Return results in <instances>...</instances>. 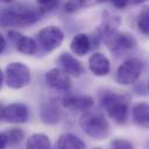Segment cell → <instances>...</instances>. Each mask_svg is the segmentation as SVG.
I'll return each mask as SVG.
<instances>
[{"instance_id": "cell-10", "label": "cell", "mask_w": 149, "mask_h": 149, "mask_svg": "<svg viewBox=\"0 0 149 149\" xmlns=\"http://www.w3.org/2000/svg\"><path fill=\"white\" fill-rule=\"evenodd\" d=\"M93 99L90 95H80V94H71L66 95L62 99V105L64 108L74 112H86L93 107Z\"/></svg>"}, {"instance_id": "cell-1", "label": "cell", "mask_w": 149, "mask_h": 149, "mask_svg": "<svg viewBox=\"0 0 149 149\" xmlns=\"http://www.w3.org/2000/svg\"><path fill=\"white\" fill-rule=\"evenodd\" d=\"M129 102V95L116 92H105L100 97L101 107L107 115L119 125H125L128 120Z\"/></svg>"}, {"instance_id": "cell-11", "label": "cell", "mask_w": 149, "mask_h": 149, "mask_svg": "<svg viewBox=\"0 0 149 149\" xmlns=\"http://www.w3.org/2000/svg\"><path fill=\"white\" fill-rule=\"evenodd\" d=\"M8 37L9 40H12L15 43V47L17 49V51H20L21 54L24 55H33L36 52L37 50V44L36 42L28 36H24L22 34H20L19 31L15 30H9L8 31Z\"/></svg>"}, {"instance_id": "cell-28", "label": "cell", "mask_w": 149, "mask_h": 149, "mask_svg": "<svg viewBox=\"0 0 149 149\" xmlns=\"http://www.w3.org/2000/svg\"><path fill=\"white\" fill-rule=\"evenodd\" d=\"M99 2H106V1H111V0H98Z\"/></svg>"}, {"instance_id": "cell-18", "label": "cell", "mask_w": 149, "mask_h": 149, "mask_svg": "<svg viewBox=\"0 0 149 149\" xmlns=\"http://www.w3.org/2000/svg\"><path fill=\"white\" fill-rule=\"evenodd\" d=\"M50 147H51V142L49 136L42 133H36L30 135L26 142V148L29 149H49Z\"/></svg>"}, {"instance_id": "cell-8", "label": "cell", "mask_w": 149, "mask_h": 149, "mask_svg": "<svg viewBox=\"0 0 149 149\" xmlns=\"http://www.w3.org/2000/svg\"><path fill=\"white\" fill-rule=\"evenodd\" d=\"M45 83L49 87L56 90V91H63L66 92L71 87V78L70 74L64 71L62 68H54L49 70L44 76Z\"/></svg>"}, {"instance_id": "cell-26", "label": "cell", "mask_w": 149, "mask_h": 149, "mask_svg": "<svg viewBox=\"0 0 149 149\" xmlns=\"http://www.w3.org/2000/svg\"><path fill=\"white\" fill-rule=\"evenodd\" d=\"M132 3H135V5H137V3H142V2H146V1H148V0H129Z\"/></svg>"}, {"instance_id": "cell-9", "label": "cell", "mask_w": 149, "mask_h": 149, "mask_svg": "<svg viewBox=\"0 0 149 149\" xmlns=\"http://www.w3.org/2000/svg\"><path fill=\"white\" fill-rule=\"evenodd\" d=\"M107 48L113 52L130 50L136 47V40L129 33H114L106 40H104Z\"/></svg>"}, {"instance_id": "cell-29", "label": "cell", "mask_w": 149, "mask_h": 149, "mask_svg": "<svg viewBox=\"0 0 149 149\" xmlns=\"http://www.w3.org/2000/svg\"><path fill=\"white\" fill-rule=\"evenodd\" d=\"M148 88H149V81H148Z\"/></svg>"}, {"instance_id": "cell-23", "label": "cell", "mask_w": 149, "mask_h": 149, "mask_svg": "<svg viewBox=\"0 0 149 149\" xmlns=\"http://www.w3.org/2000/svg\"><path fill=\"white\" fill-rule=\"evenodd\" d=\"M111 147L114 148V149H132L134 148L133 144L127 141V140H123V139H115L111 142Z\"/></svg>"}, {"instance_id": "cell-3", "label": "cell", "mask_w": 149, "mask_h": 149, "mask_svg": "<svg viewBox=\"0 0 149 149\" xmlns=\"http://www.w3.org/2000/svg\"><path fill=\"white\" fill-rule=\"evenodd\" d=\"M79 126L85 134L95 140H105L111 134V127L100 111L88 109L79 118Z\"/></svg>"}, {"instance_id": "cell-6", "label": "cell", "mask_w": 149, "mask_h": 149, "mask_svg": "<svg viewBox=\"0 0 149 149\" xmlns=\"http://www.w3.org/2000/svg\"><path fill=\"white\" fill-rule=\"evenodd\" d=\"M40 45L48 52L59 48L64 41V33L56 26H48L41 29L37 34Z\"/></svg>"}, {"instance_id": "cell-24", "label": "cell", "mask_w": 149, "mask_h": 149, "mask_svg": "<svg viewBox=\"0 0 149 149\" xmlns=\"http://www.w3.org/2000/svg\"><path fill=\"white\" fill-rule=\"evenodd\" d=\"M111 1H112V3H113L116 8H119V9L125 8V7L128 5V2H129V0H111Z\"/></svg>"}, {"instance_id": "cell-5", "label": "cell", "mask_w": 149, "mask_h": 149, "mask_svg": "<svg viewBox=\"0 0 149 149\" xmlns=\"http://www.w3.org/2000/svg\"><path fill=\"white\" fill-rule=\"evenodd\" d=\"M143 64L137 58H129L125 61L116 70L115 79L121 85H130L135 83L141 76Z\"/></svg>"}, {"instance_id": "cell-17", "label": "cell", "mask_w": 149, "mask_h": 149, "mask_svg": "<svg viewBox=\"0 0 149 149\" xmlns=\"http://www.w3.org/2000/svg\"><path fill=\"white\" fill-rule=\"evenodd\" d=\"M57 148L59 149H83V148H86V144L77 135L71 134V133H65L58 137Z\"/></svg>"}, {"instance_id": "cell-19", "label": "cell", "mask_w": 149, "mask_h": 149, "mask_svg": "<svg viewBox=\"0 0 149 149\" xmlns=\"http://www.w3.org/2000/svg\"><path fill=\"white\" fill-rule=\"evenodd\" d=\"M61 112L52 104H45L41 108V119L45 123H56L59 121Z\"/></svg>"}, {"instance_id": "cell-20", "label": "cell", "mask_w": 149, "mask_h": 149, "mask_svg": "<svg viewBox=\"0 0 149 149\" xmlns=\"http://www.w3.org/2000/svg\"><path fill=\"white\" fill-rule=\"evenodd\" d=\"M136 24H137L139 30L143 35H146L147 37H149V6H146L141 10V13L139 14Z\"/></svg>"}, {"instance_id": "cell-27", "label": "cell", "mask_w": 149, "mask_h": 149, "mask_svg": "<svg viewBox=\"0 0 149 149\" xmlns=\"http://www.w3.org/2000/svg\"><path fill=\"white\" fill-rule=\"evenodd\" d=\"M14 0H1V2L2 3H12Z\"/></svg>"}, {"instance_id": "cell-21", "label": "cell", "mask_w": 149, "mask_h": 149, "mask_svg": "<svg viewBox=\"0 0 149 149\" xmlns=\"http://www.w3.org/2000/svg\"><path fill=\"white\" fill-rule=\"evenodd\" d=\"M86 0H69L64 5V10L66 13H74L86 6Z\"/></svg>"}, {"instance_id": "cell-14", "label": "cell", "mask_w": 149, "mask_h": 149, "mask_svg": "<svg viewBox=\"0 0 149 149\" xmlns=\"http://www.w3.org/2000/svg\"><path fill=\"white\" fill-rule=\"evenodd\" d=\"M132 119L139 127L149 129V104L144 101L135 104L132 109Z\"/></svg>"}, {"instance_id": "cell-7", "label": "cell", "mask_w": 149, "mask_h": 149, "mask_svg": "<svg viewBox=\"0 0 149 149\" xmlns=\"http://www.w3.org/2000/svg\"><path fill=\"white\" fill-rule=\"evenodd\" d=\"M1 120L8 123H24L29 118V109L22 102H13L1 108Z\"/></svg>"}, {"instance_id": "cell-22", "label": "cell", "mask_w": 149, "mask_h": 149, "mask_svg": "<svg viewBox=\"0 0 149 149\" xmlns=\"http://www.w3.org/2000/svg\"><path fill=\"white\" fill-rule=\"evenodd\" d=\"M38 5V9L42 13L51 12L58 6V0H36Z\"/></svg>"}, {"instance_id": "cell-25", "label": "cell", "mask_w": 149, "mask_h": 149, "mask_svg": "<svg viewBox=\"0 0 149 149\" xmlns=\"http://www.w3.org/2000/svg\"><path fill=\"white\" fill-rule=\"evenodd\" d=\"M5 49H6V40H5V37H3V36H1V43H0V52L2 54V52L5 51Z\"/></svg>"}, {"instance_id": "cell-15", "label": "cell", "mask_w": 149, "mask_h": 149, "mask_svg": "<svg viewBox=\"0 0 149 149\" xmlns=\"http://www.w3.org/2000/svg\"><path fill=\"white\" fill-rule=\"evenodd\" d=\"M23 137H24V133L21 128L17 127L7 128L0 134V147L1 148H6L7 146L15 147L22 142Z\"/></svg>"}, {"instance_id": "cell-2", "label": "cell", "mask_w": 149, "mask_h": 149, "mask_svg": "<svg viewBox=\"0 0 149 149\" xmlns=\"http://www.w3.org/2000/svg\"><path fill=\"white\" fill-rule=\"evenodd\" d=\"M42 12L26 5H15L1 10L2 27H26L35 23Z\"/></svg>"}, {"instance_id": "cell-4", "label": "cell", "mask_w": 149, "mask_h": 149, "mask_svg": "<svg viewBox=\"0 0 149 149\" xmlns=\"http://www.w3.org/2000/svg\"><path fill=\"white\" fill-rule=\"evenodd\" d=\"M5 83L8 87L19 90L28 86L30 84V70L29 68L21 62L9 63L3 72Z\"/></svg>"}, {"instance_id": "cell-13", "label": "cell", "mask_w": 149, "mask_h": 149, "mask_svg": "<svg viewBox=\"0 0 149 149\" xmlns=\"http://www.w3.org/2000/svg\"><path fill=\"white\" fill-rule=\"evenodd\" d=\"M57 63L64 71L73 77H79L84 72V66L81 63L69 52H62L57 58Z\"/></svg>"}, {"instance_id": "cell-16", "label": "cell", "mask_w": 149, "mask_h": 149, "mask_svg": "<svg viewBox=\"0 0 149 149\" xmlns=\"http://www.w3.org/2000/svg\"><path fill=\"white\" fill-rule=\"evenodd\" d=\"M91 45H92L91 38L86 34H83V33L76 34L72 37L71 42H70V49L77 56H84V55H86L88 52Z\"/></svg>"}, {"instance_id": "cell-12", "label": "cell", "mask_w": 149, "mask_h": 149, "mask_svg": "<svg viewBox=\"0 0 149 149\" xmlns=\"http://www.w3.org/2000/svg\"><path fill=\"white\" fill-rule=\"evenodd\" d=\"M88 69L94 76H106L111 70L109 59L101 52H93L88 58Z\"/></svg>"}]
</instances>
